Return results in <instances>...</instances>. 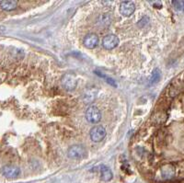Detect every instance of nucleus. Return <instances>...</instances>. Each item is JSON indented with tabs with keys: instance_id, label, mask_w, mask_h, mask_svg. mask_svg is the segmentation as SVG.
I'll use <instances>...</instances> for the list:
<instances>
[{
	"instance_id": "2eb2a0df",
	"label": "nucleus",
	"mask_w": 184,
	"mask_h": 183,
	"mask_svg": "<svg viewBox=\"0 0 184 183\" xmlns=\"http://www.w3.org/2000/svg\"><path fill=\"white\" fill-rule=\"evenodd\" d=\"M111 19L110 17V15L108 14H105L103 16L100 17V23L101 25H105V26H108L111 24Z\"/></svg>"
},
{
	"instance_id": "9b49d317",
	"label": "nucleus",
	"mask_w": 184,
	"mask_h": 183,
	"mask_svg": "<svg viewBox=\"0 0 184 183\" xmlns=\"http://www.w3.org/2000/svg\"><path fill=\"white\" fill-rule=\"evenodd\" d=\"M113 177V174L111 172V170L106 166H101L100 167V178L103 180V181H110L111 180Z\"/></svg>"
},
{
	"instance_id": "9d476101",
	"label": "nucleus",
	"mask_w": 184,
	"mask_h": 183,
	"mask_svg": "<svg viewBox=\"0 0 184 183\" xmlns=\"http://www.w3.org/2000/svg\"><path fill=\"white\" fill-rule=\"evenodd\" d=\"M17 6H18V1H14V0L0 1V8L5 11H12L16 9Z\"/></svg>"
},
{
	"instance_id": "1a4fd4ad",
	"label": "nucleus",
	"mask_w": 184,
	"mask_h": 183,
	"mask_svg": "<svg viewBox=\"0 0 184 183\" xmlns=\"http://www.w3.org/2000/svg\"><path fill=\"white\" fill-rule=\"evenodd\" d=\"M160 175H161L162 179H164V180L170 179L175 176V167L171 164L164 165L160 168Z\"/></svg>"
},
{
	"instance_id": "f3484780",
	"label": "nucleus",
	"mask_w": 184,
	"mask_h": 183,
	"mask_svg": "<svg viewBox=\"0 0 184 183\" xmlns=\"http://www.w3.org/2000/svg\"><path fill=\"white\" fill-rule=\"evenodd\" d=\"M180 183H184V180H183V181H181V182H180Z\"/></svg>"
},
{
	"instance_id": "0eeeda50",
	"label": "nucleus",
	"mask_w": 184,
	"mask_h": 183,
	"mask_svg": "<svg viewBox=\"0 0 184 183\" xmlns=\"http://www.w3.org/2000/svg\"><path fill=\"white\" fill-rule=\"evenodd\" d=\"M99 37L94 33H88L84 37L83 43L84 46L88 49H94L99 44Z\"/></svg>"
},
{
	"instance_id": "a211bd4d",
	"label": "nucleus",
	"mask_w": 184,
	"mask_h": 183,
	"mask_svg": "<svg viewBox=\"0 0 184 183\" xmlns=\"http://www.w3.org/2000/svg\"><path fill=\"white\" fill-rule=\"evenodd\" d=\"M183 11H184V10H183Z\"/></svg>"
},
{
	"instance_id": "4468645a",
	"label": "nucleus",
	"mask_w": 184,
	"mask_h": 183,
	"mask_svg": "<svg viewBox=\"0 0 184 183\" xmlns=\"http://www.w3.org/2000/svg\"><path fill=\"white\" fill-rule=\"evenodd\" d=\"M95 74H96L97 76H99L100 77H102V78H103L108 84H110L111 86H112V87H114V88H117V83H116L115 80H113L111 77H109L103 75L102 73H100V72H99V71H95Z\"/></svg>"
},
{
	"instance_id": "20e7f679",
	"label": "nucleus",
	"mask_w": 184,
	"mask_h": 183,
	"mask_svg": "<svg viewBox=\"0 0 184 183\" xmlns=\"http://www.w3.org/2000/svg\"><path fill=\"white\" fill-rule=\"evenodd\" d=\"M106 133H107L106 130H105V128L103 126H101V125H96V126H94L90 130L89 136H90V139L93 142L99 143V142L102 141L105 138Z\"/></svg>"
},
{
	"instance_id": "7ed1b4c3",
	"label": "nucleus",
	"mask_w": 184,
	"mask_h": 183,
	"mask_svg": "<svg viewBox=\"0 0 184 183\" xmlns=\"http://www.w3.org/2000/svg\"><path fill=\"white\" fill-rule=\"evenodd\" d=\"M86 119L90 123H98L101 120V112L96 106H90L87 109Z\"/></svg>"
},
{
	"instance_id": "dca6fc26",
	"label": "nucleus",
	"mask_w": 184,
	"mask_h": 183,
	"mask_svg": "<svg viewBox=\"0 0 184 183\" xmlns=\"http://www.w3.org/2000/svg\"><path fill=\"white\" fill-rule=\"evenodd\" d=\"M171 3L176 10H178V11L184 10V1H172Z\"/></svg>"
},
{
	"instance_id": "f257e3e1",
	"label": "nucleus",
	"mask_w": 184,
	"mask_h": 183,
	"mask_svg": "<svg viewBox=\"0 0 184 183\" xmlns=\"http://www.w3.org/2000/svg\"><path fill=\"white\" fill-rule=\"evenodd\" d=\"M87 155V150L83 145L74 144L67 150V156L71 159H82Z\"/></svg>"
},
{
	"instance_id": "423d86ee",
	"label": "nucleus",
	"mask_w": 184,
	"mask_h": 183,
	"mask_svg": "<svg viewBox=\"0 0 184 183\" xmlns=\"http://www.w3.org/2000/svg\"><path fill=\"white\" fill-rule=\"evenodd\" d=\"M120 41L119 38L114 35V34H109L106 35L103 40H102V46L106 49V50H112L114 48H116L119 44Z\"/></svg>"
},
{
	"instance_id": "f03ea898",
	"label": "nucleus",
	"mask_w": 184,
	"mask_h": 183,
	"mask_svg": "<svg viewBox=\"0 0 184 183\" xmlns=\"http://www.w3.org/2000/svg\"><path fill=\"white\" fill-rule=\"evenodd\" d=\"M62 87L67 91H73L77 86V79L72 74H66L61 79Z\"/></svg>"
},
{
	"instance_id": "39448f33",
	"label": "nucleus",
	"mask_w": 184,
	"mask_h": 183,
	"mask_svg": "<svg viewBox=\"0 0 184 183\" xmlns=\"http://www.w3.org/2000/svg\"><path fill=\"white\" fill-rule=\"evenodd\" d=\"M135 10V5L132 1H122L120 4L119 11L123 17H130L133 14Z\"/></svg>"
},
{
	"instance_id": "ddd939ff",
	"label": "nucleus",
	"mask_w": 184,
	"mask_h": 183,
	"mask_svg": "<svg viewBox=\"0 0 184 183\" xmlns=\"http://www.w3.org/2000/svg\"><path fill=\"white\" fill-rule=\"evenodd\" d=\"M160 78H161V71L158 68H155L149 78V86L156 85V83L159 82Z\"/></svg>"
},
{
	"instance_id": "f8f14e48",
	"label": "nucleus",
	"mask_w": 184,
	"mask_h": 183,
	"mask_svg": "<svg viewBox=\"0 0 184 183\" xmlns=\"http://www.w3.org/2000/svg\"><path fill=\"white\" fill-rule=\"evenodd\" d=\"M97 97V93L94 89H90L88 91H87L84 95H83V101L86 104H90L92 103Z\"/></svg>"
},
{
	"instance_id": "6e6552de",
	"label": "nucleus",
	"mask_w": 184,
	"mask_h": 183,
	"mask_svg": "<svg viewBox=\"0 0 184 183\" xmlns=\"http://www.w3.org/2000/svg\"><path fill=\"white\" fill-rule=\"evenodd\" d=\"M3 175L8 178H16L21 174V169L15 166H6L2 169Z\"/></svg>"
}]
</instances>
